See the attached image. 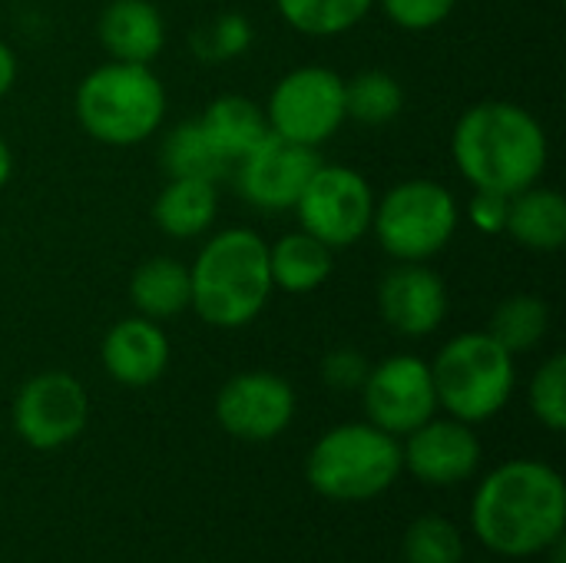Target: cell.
<instances>
[{"instance_id": "1", "label": "cell", "mask_w": 566, "mask_h": 563, "mask_svg": "<svg viewBox=\"0 0 566 563\" xmlns=\"http://www.w3.org/2000/svg\"><path fill=\"white\" fill-rule=\"evenodd\" d=\"M471 528L497 557L524 561L554 551L566 531V484L560 471L534 458L497 465L474 491Z\"/></svg>"}, {"instance_id": "2", "label": "cell", "mask_w": 566, "mask_h": 563, "mask_svg": "<svg viewBox=\"0 0 566 563\" xmlns=\"http://www.w3.org/2000/svg\"><path fill=\"white\" fill-rule=\"evenodd\" d=\"M451 156L478 192L517 196L541 183L551 143L531 110L511 100H484L461 113L451 136Z\"/></svg>"}, {"instance_id": "3", "label": "cell", "mask_w": 566, "mask_h": 563, "mask_svg": "<svg viewBox=\"0 0 566 563\" xmlns=\"http://www.w3.org/2000/svg\"><path fill=\"white\" fill-rule=\"evenodd\" d=\"M189 282V309H196L206 325L245 329L262 315L272 295L269 242L245 226L222 229L196 252Z\"/></svg>"}, {"instance_id": "4", "label": "cell", "mask_w": 566, "mask_h": 563, "mask_svg": "<svg viewBox=\"0 0 566 563\" xmlns=\"http://www.w3.org/2000/svg\"><path fill=\"white\" fill-rule=\"evenodd\" d=\"M86 136L103 146H136L166 119V86L149 63L109 60L90 70L73 96Z\"/></svg>"}, {"instance_id": "5", "label": "cell", "mask_w": 566, "mask_h": 563, "mask_svg": "<svg viewBox=\"0 0 566 563\" xmlns=\"http://www.w3.org/2000/svg\"><path fill=\"white\" fill-rule=\"evenodd\" d=\"M401 471V441L371 421H348L325 431L305 461L308 484L338 504H365L381 498Z\"/></svg>"}, {"instance_id": "6", "label": "cell", "mask_w": 566, "mask_h": 563, "mask_svg": "<svg viewBox=\"0 0 566 563\" xmlns=\"http://www.w3.org/2000/svg\"><path fill=\"white\" fill-rule=\"evenodd\" d=\"M438 408L464 425H481L501 415L514 395V355L488 332L454 335L431 365Z\"/></svg>"}, {"instance_id": "7", "label": "cell", "mask_w": 566, "mask_h": 563, "mask_svg": "<svg viewBox=\"0 0 566 563\" xmlns=\"http://www.w3.org/2000/svg\"><path fill=\"white\" fill-rule=\"evenodd\" d=\"M461 222L458 199L434 179H405L375 199L371 232L395 262H428L448 249Z\"/></svg>"}, {"instance_id": "8", "label": "cell", "mask_w": 566, "mask_h": 563, "mask_svg": "<svg viewBox=\"0 0 566 563\" xmlns=\"http://www.w3.org/2000/svg\"><path fill=\"white\" fill-rule=\"evenodd\" d=\"M265 119L275 136L318 149L348 119L345 76L328 66H298L285 73L269 93Z\"/></svg>"}, {"instance_id": "9", "label": "cell", "mask_w": 566, "mask_h": 563, "mask_svg": "<svg viewBox=\"0 0 566 563\" xmlns=\"http://www.w3.org/2000/svg\"><path fill=\"white\" fill-rule=\"evenodd\" d=\"M298 226L328 249H348L371 232L375 192L368 179L348 166L318 163L295 202Z\"/></svg>"}, {"instance_id": "10", "label": "cell", "mask_w": 566, "mask_h": 563, "mask_svg": "<svg viewBox=\"0 0 566 563\" xmlns=\"http://www.w3.org/2000/svg\"><path fill=\"white\" fill-rule=\"evenodd\" d=\"M90 395L70 372H40L13 398V428L33 451H56L83 435Z\"/></svg>"}, {"instance_id": "11", "label": "cell", "mask_w": 566, "mask_h": 563, "mask_svg": "<svg viewBox=\"0 0 566 563\" xmlns=\"http://www.w3.org/2000/svg\"><path fill=\"white\" fill-rule=\"evenodd\" d=\"M365 415L375 428L405 438L438 415V392L431 365L418 355H391L368 368L365 385Z\"/></svg>"}, {"instance_id": "12", "label": "cell", "mask_w": 566, "mask_h": 563, "mask_svg": "<svg viewBox=\"0 0 566 563\" xmlns=\"http://www.w3.org/2000/svg\"><path fill=\"white\" fill-rule=\"evenodd\" d=\"M318 163V149L269 133L252 153L235 163V189L249 206L262 212H285L295 209Z\"/></svg>"}, {"instance_id": "13", "label": "cell", "mask_w": 566, "mask_h": 563, "mask_svg": "<svg viewBox=\"0 0 566 563\" xmlns=\"http://www.w3.org/2000/svg\"><path fill=\"white\" fill-rule=\"evenodd\" d=\"M295 418V392L275 372L232 375L216 395V421L239 441H272Z\"/></svg>"}, {"instance_id": "14", "label": "cell", "mask_w": 566, "mask_h": 563, "mask_svg": "<svg viewBox=\"0 0 566 563\" xmlns=\"http://www.w3.org/2000/svg\"><path fill=\"white\" fill-rule=\"evenodd\" d=\"M405 468L431 488H451L468 481L481 465V441L471 425L458 418H428L421 428L405 435Z\"/></svg>"}, {"instance_id": "15", "label": "cell", "mask_w": 566, "mask_h": 563, "mask_svg": "<svg viewBox=\"0 0 566 563\" xmlns=\"http://www.w3.org/2000/svg\"><path fill=\"white\" fill-rule=\"evenodd\" d=\"M378 312L405 338H424L448 315V285L428 262H398L378 282Z\"/></svg>"}, {"instance_id": "16", "label": "cell", "mask_w": 566, "mask_h": 563, "mask_svg": "<svg viewBox=\"0 0 566 563\" xmlns=\"http://www.w3.org/2000/svg\"><path fill=\"white\" fill-rule=\"evenodd\" d=\"M169 355H172L169 335L163 332L159 322H153L146 315H129V319L116 322L99 345L106 375L126 388L156 385L169 368Z\"/></svg>"}, {"instance_id": "17", "label": "cell", "mask_w": 566, "mask_h": 563, "mask_svg": "<svg viewBox=\"0 0 566 563\" xmlns=\"http://www.w3.org/2000/svg\"><path fill=\"white\" fill-rule=\"evenodd\" d=\"M109 60L153 63L166 46V20L149 0H109L96 23Z\"/></svg>"}, {"instance_id": "18", "label": "cell", "mask_w": 566, "mask_h": 563, "mask_svg": "<svg viewBox=\"0 0 566 563\" xmlns=\"http://www.w3.org/2000/svg\"><path fill=\"white\" fill-rule=\"evenodd\" d=\"M199 126H202L206 139L212 143V149L229 166H235L245 153H252L272 133L269 119H265V106H259L249 96H235V93L216 96L206 106V113L199 116Z\"/></svg>"}, {"instance_id": "19", "label": "cell", "mask_w": 566, "mask_h": 563, "mask_svg": "<svg viewBox=\"0 0 566 563\" xmlns=\"http://www.w3.org/2000/svg\"><path fill=\"white\" fill-rule=\"evenodd\" d=\"M504 232L531 252H557L566 242V199L541 183L521 189L507 202Z\"/></svg>"}, {"instance_id": "20", "label": "cell", "mask_w": 566, "mask_h": 563, "mask_svg": "<svg viewBox=\"0 0 566 563\" xmlns=\"http://www.w3.org/2000/svg\"><path fill=\"white\" fill-rule=\"evenodd\" d=\"M219 212L212 179H169L153 202V222L169 239H199Z\"/></svg>"}, {"instance_id": "21", "label": "cell", "mask_w": 566, "mask_h": 563, "mask_svg": "<svg viewBox=\"0 0 566 563\" xmlns=\"http://www.w3.org/2000/svg\"><path fill=\"white\" fill-rule=\"evenodd\" d=\"M335 249L308 236L305 229L282 236L275 246H269V275L272 289H282L289 295H308L318 285L328 282L335 265Z\"/></svg>"}, {"instance_id": "22", "label": "cell", "mask_w": 566, "mask_h": 563, "mask_svg": "<svg viewBox=\"0 0 566 563\" xmlns=\"http://www.w3.org/2000/svg\"><path fill=\"white\" fill-rule=\"evenodd\" d=\"M192 299V282H189V265L169 256L146 259L133 279H129V302L136 315H146L153 322L176 319L179 312L189 309Z\"/></svg>"}, {"instance_id": "23", "label": "cell", "mask_w": 566, "mask_h": 563, "mask_svg": "<svg viewBox=\"0 0 566 563\" xmlns=\"http://www.w3.org/2000/svg\"><path fill=\"white\" fill-rule=\"evenodd\" d=\"M159 159H163V169L169 173V179H212L216 183L229 169V163L206 139L199 119L172 126L169 136L163 139Z\"/></svg>"}, {"instance_id": "24", "label": "cell", "mask_w": 566, "mask_h": 563, "mask_svg": "<svg viewBox=\"0 0 566 563\" xmlns=\"http://www.w3.org/2000/svg\"><path fill=\"white\" fill-rule=\"evenodd\" d=\"M275 7L305 37H342L368 17L375 0H275Z\"/></svg>"}, {"instance_id": "25", "label": "cell", "mask_w": 566, "mask_h": 563, "mask_svg": "<svg viewBox=\"0 0 566 563\" xmlns=\"http://www.w3.org/2000/svg\"><path fill=\"white\" fill-rule=\"evenodd\" d=\"M547 329H551V309L544 299L511 295L494 309L488 335L497 338L511 355H521V352L537 348L544 342Z\"/></svg>"}, {"instance_id": "26", "label": "cell", "mask_w": 566, "mask_h": 563, "mask_svg": "<svg viewBox=\"0 0 566 563\" xmlns=\"http://www.w3.org/2000/svg\"><path fill=\"white\" fill-rule=\"evenodd\" d=\"M405 110V86L388 70H361L345 80V113L365 126H385Z\"/></svg>"}, {"instance_id": "27", "label": "cell", "mask_w": 566, "mask_h": 563, "mask_svg": "<svg viewBox=\"0 0 566 563\" xmlns=\"http://www.w3.org/2000/svg\"><path fill=\"white\" fill-rule=\"evenodd\" d=\"M405 563H464L461 528L441 514H424L405 531Z\"/></svg>"}, {"instance_id": "28", "label": "cell", "mask_w": 566, "mask_h": 563, "mask_svg": "<svg viewBox=\"0 0 566 563\" xmlns=\"http://www.w3.org/2000/svg\"><path fill=\"white\" fill-rule=\"evenodd\" d=\"M527 402L534 418L551 428L554 435H560L566 428V358L564 355H551L531 378L527 388Z\"/></svg>"}, {"instance_id": "29", "label": "cell", "mask_w": 566, "mask_h": 563, "mask_svg": "<svg viewBox=\"0 0 566 563\" xmlns=\"http://www.w3.org/2000/svg\"><path fill=\"white\" fill-rule=\"evenodd\" d=\"M252 46V23L239 13H222L202 30V53L209 60H235Z\"/></svg>"}, {"instance_id": "30", "label": "cell", "mask_w": 566, "mask_h": 563, "mask_svg": "<svg viewBox=\"0 0 566 563\" xmlns=\"http://www.w3.org/2000/svg\"><path fill=\"white\" fill-rule=\"evenodd\" d=\"M375 3H381V10L388 13L395 27L411 30V33L434 30L458 7V0H375Z\"/></svg>"}, {"instance_id": "31", "label": "cell", "mask_w": 566, "mask_h": 563, "mask_svg": "<svg viewBox=\"0 0 566 563\" xmlns=\"http://www.w3.org/2000/svg\"><path fill=\"white\" fill-rule=\"evenodd\" d=\"M368 368H371V365L365 362L361 352H355V348H335V352H328L325 362H322V378H325V385H332L335 392H355V388L365 385Z\"/></svg>"}, {"instance_id": "32", "label": "cell", "mask_w": 566, "mask_h": 563, "mask_svg": "<svg viewBox=\"0 0 566 563\" xmlns=\"http://www.w3.org/2000/svg\"><path fill=\"white\" fill-rule=\"evenodd\" d=\"M507 202L511 196H501V192H478L474 189V199H471V222L484 232H504V222H507Z\"/></svg>"}, {"instance_id": "33", "label": "cell", "mask_w": 566, "mask_h": 563, "mask_svg": "<svg viewBox=\"0 0 566 563\" xmlns=\"http://www.w3.org/2000/svg\"><path fill=\"white\" fill-rule=\"evenodd\" d=\"M17 83V53L7 40H0V100L13 90Z\"/></svg>"}, {"instance_id": "34", "label": "cell", "mask_w": 566, "mask_h": 563, "mask_svg": "<svg viewBox=\"0 0 566 563\" xmlns=\"http://www.w3.org/2000/svg\"><path fill=\"white\" fill-rule=\"evenodd\" d=\"M10 176H13V153H10V146L3 143V136H0V189L10 183Z\"/></svg>"}]
</instances>
